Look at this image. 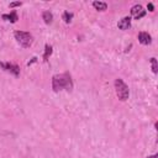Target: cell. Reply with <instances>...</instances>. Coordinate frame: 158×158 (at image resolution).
<instances>
[{
	"label": "cell",
	"mask_w": 158,
	"mask_h": 158,
	"mask_svg": "<svg viewBox=\"0 0 158 158\" xmlns=\"http://www.w3.org/2000/svg\"><path fill=\"white\" fill-rule=\"evenodd\" d=\"M52 89L53 91L58 93L60 90H68L70 91L73 89V79L72 75L65 72L62 74H56L52 78Z\"/></svg>",
	"instance_id": "1"
},
{
	"label": "cell",
	"mask_w": 158,
	"mask_h": 158,
	"mask_svg": "<svg viewBox=\"0 0 158 158\" xmlns=\"http://www.w3.org/2000/svg\"><path fill=\"white\" fill-rule=\"evenodd\" d=\"M114 86H115V91H116L117 98H118L121 101H126V100L128 99V96H130V89H128L127 84H126L122 79L117 78V79H115V81H114Z\"/></svg>",
	"instance_id": "2"
},
{
	"label": "cell",
	"mask_w": 158,
	"mask_h": 158,
	"mask_svg": "<svg viewBox=\"0 0 158 158\" xmlns=\"http://www.w3.org/2000/svg\"><path fill=\"white\" fill-rule=\"evenodd\" d=\"M14 36H15V40L17 41V43L23 47V48H28L31 47L32 42H33V37L30 32H26V31H15L14 32Z\"/></svg>",
	"instance_id": "3"
},
{
	"label": "cell",
	"mask_w": 158,
	"mask_h": 158,
	"mask_svg": "<svg viewBox=\"0 0 158 158\" xmlns=\"http://www.w3.org/2000/svg\"><path fill=\"white\" fill-rule=\"evenodd\" d=\"M0 67L5 70V72H9L10 74L15 75V77H19L20 75V67L14 64V63H9V62H0Z\"/></svg>",
	"instance_id": "4"
},
{
	"label": "cell",
	"mask_w": 158,
	"mask_h": 158,
	"mask_svg": "<svg viewBox=\"0 0 158 158\" xmlns=\"http://www.w3.org/2000/svg\"><path fill=\"white\" fill-rule=\"evenodd\" d=\"M131 15H132L136 20H139V19H142V17L146 15V10H143L142 5L137 4V5H133V6L131 7Z\"/></svg>",
	"instance_id": "5"
},
{
	"label": "cell",
	"mask_w": 158,
	"mask_h": 158,
	"mask_svg": "<svg viewBox=\"0 0 158 158\" xmlns=\"http://www.w3.org/2000/svg\"><path fill=\"white\" fill-rule=\"evenodd\" d=\"M117 27H118L120 30H122V31L128 30V28L131 27V17H130V16H125V17H122V19L117 22Z\"/></svg>",
	"instance_id": "6"
},
{
	"label": "cell",
	"mask_w": 158,
	"mask_h": 158,
	"mask_svg": "<svg viewBox=\"0 0 158 158\" xmlns=\"http://www.w3.org/2000/svg\"><path fill=\"white\" fill-rule=\"evenodd\" d=\"M138 41H139V43L141 44H144V46H147V44H151L152 43V37H151V35L148 33V32H139L138 33Z\"/></svg>",
	"instance_id": "7"
},
{
	"label": "cell",
	"mask_w": 158,
	"mask_h": 158,
	"mask_svg": "<svg viewBox=\"0 0 158 158\" xmlns=\"http://www.w3.org/2000/svg\"><path fill=\"white\" fill-rule=\"evenodd\" d=\"M1 17H2V20L10 21L11 23L17 22V20H19V16H17V12H16V11H11L10 14H4Z\"/></svg>",
	"instance_id": "8"
},
{
	"label": "cell",
	"mask_w": 158,
	"mask_h": 158,
	"mask_svg": "<svg viewBox=\"0 0 158 158\" xmlns=\"http://www.w3.org/2000/svg\"><path fill=\"white\" fill-rule=\"evenodd\" d=\"M42 19H43V21H44L46 25H51L52 21H53V15H52L51 11H47L46 10V11L42 12Z\"/></svg>",
	"instance_id": "9"
},
{
	"label": "cell",
	"mask_w": 158,
	"mask_h": 158,
	"mask_svg": "<svg viewBox=\"0 0 158 158\" xmlns=\"http://www.w3.org/2000/svg\"><path fill=\"white\" fill-rule=\"evenodd\" d=\"M93 6L98 11H105L107 9V4L104 1H93Z\"/></svg>",
	"instance_id": "10"
},
{
	"label": "cell",
	"mask_w": 158,
	"mask_h": 158,
	"mask_svg": "<svg viewBox=\"0 0 158 158\" xmlns=\"http://www.w3.org/2000/svg\"><path fill=\"white\" fill-rule=\"evenodd\" d=\"M51 54H52V46H49V44H46V46H44V54H43V60H44V62H47Z\"/></svg>",
	"instance_id": "11"
},
{
	"label": "cell",
	"mask_w": 158,
	"mask_h": 158,
	"mask_svg": "<svg viewBox=\"0 0 158 158\" xmlns=\"http://www.w3.org/2000/svg\"><path fill=\"white\" fill-rule=\"evenodd\" d=\"M149 63H151V67H152V72L156 74V73L158 72V63H157V59H156L154 57H152V58L149 59Z\"/></svg>",
	"instance_id": "12"
},
{
	"label": "cell",
	"mask_w": 158,
	"mask_h": 158,
	"mask_svg": "<svg viewBox=\"0 0 158 158\" xmlns=\"http://www.w3.org/2000/svg\"><path fill=\"white\" fill-rule=\"evenodd\" d=\"M62 17H63V20H64V22H65V23H69V22L72 21V19H73V14H72V12H69V11H64Z\"/></svg>",
	"instance_id": "13"
},
{
	"label": "cell",
	"mask_w": 158,
	"mask_h": 158,
	"mask_svg": "<svg viewBox=\"0 0 158 158\" xmlns=\"http://www.w3.org/2000/svg\"><path fill=\"white\" fill-rule=\"evenodd\" d=\"M22 5V2L21 1H12V2H10V5H9V7H17V6H21Z\"/></svg>",
	"instance_id": "14"
},
{
	"label": "cell",
	"mask_w": 158,
	"mask_h": 158,
	"mask_svg": "<svg viewBox=\"0 0 158 158\" xmlns=\"http://www.w3.org/2000/svg\"><path fill=\"white\" fill-rule=\"evenodd\" d=\"M147 9H148V11H154V6H153V4H152V2H148Z\"/></svg>",
	"instance_id": "15"
},
{
	"label": "cell",
	"mask_w": 158,
	"mask_h": 158,
	"mask_svg": "<svg viewBox=\"0 0 158 158\" xmlns=\"http://www.w3.org/2000/svg\"><path fill=\"white\" fill-rule=\"evenodd\" d=\"M147 158H158V154H153V156H149Z\"/></svg>",
	"instance_id": "16"
}]
</instances>
